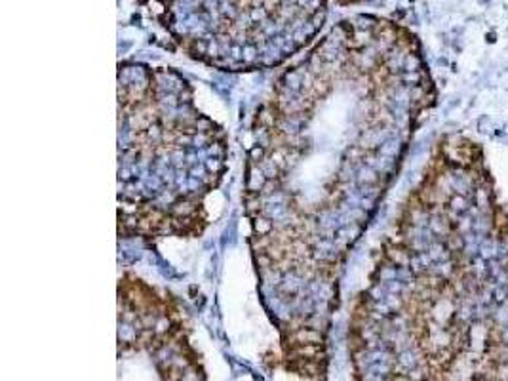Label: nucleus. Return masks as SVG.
I'll list each match as a JSON object with an SVG mask.
<instances>
[{"label": "nucleus", "instance_id": "nucleus-1", "mask_svg": "<svg viewBox=\"0 0 508 381\" xmlns=\"http://www.w3.org/2000/svg\"><path fill=\"white\" fill-rule=\"evenodd\" d=\"M436 88L417 36L375 15L337 23L253 114L242 204L284 366L320 379L341 278Z\"/></svg>", "mask_w": 508, "mask_h": 381}, {"label": "nucleus", "instance_id": "nucleus-2", "mask_svg": "<svg viewBox=\"0 0 508 381\" xmlns=\"http://www.w3.org/2000/svg\"><path fill=\"white\" fill-rule=\"evenodd\" d=\"M228 170V135L196 107L190 82L170 67L118 65L120 242L156 248L167 238H198L207 227V196Z\"/></svg>", "mask_w": 508, "mask_h": 381}]
</instances>
